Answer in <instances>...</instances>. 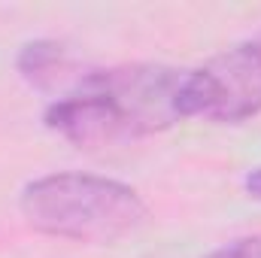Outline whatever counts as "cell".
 <instances>
[{"label":"cell","mask_w":261,"mask_h":258,"mask_svg":"<svg viewBox=\"0 0 261 258\" xmlns=\"http://www.w3.org/2000/svg\"><path fill=\"white\" fill-rule=\"evenodd\" d=\"M179 70L161 64L94 70L46 107L43 122L79 149L125 146L179 122Z\"/></svg>","instance_id":"obj_1"},{"label":"cell","mask_w":261,"mask_h":258,"mask_svg":"<svg viewBox=\"0 0 261 258\" xmlns=\"http://www.w3.org/2000/svg\"><path fill=\"white\" fill-rule=\"evenodd\" d=\"M18 210L34 231L73 243L122 240L149 216L146 200L128 183L79 170L31 179L18 194Z\"/></svg>","instance_id":"obj_2"},{"label":"cell","mask_w":261,"mask_h":258,"mask_svg":"<svg viewBox=\"0 0 261 258\" xmlns=\"http://www.w3.org/2000/svg\"><path fill=\"white\" fill-rule=\"evenodd\" d=\"M179 119L234 125L261 116V34L240 40L200 67L182 73Z\"/></svg>","instance_id":"obj_3"},{"label":"cell","mask_w":261,"mask_h":258,"mask_svg":"<svg viewBox=\"0 0 261 258\" xmlns=\"http://www.w3.org/2000/svg\"><path fill=\"white\" fill-rule=\"evenodd\" d=\"M18 73L34 82V85H46L61 67H64V46L55 43V40H34V43H24L18 58H15Z\"/></svg>","instance_id":"obj_4"},{"label":"cell","mask_w":261,"mask_h":258,"mask_svg":"<svg viewBox=\"0 0 261 258\" xmlns=\"http://www.w3.org/2000/svg\"><path fill=\"white\" fill-rule=\"evenodd\" d=\"M203 258H261V234H249V237H237L231 243H222Z\"/></svg>","instance_id":"obj_5"},{"label":"cell","mask_w":261,"mask_h":258,"mask_svg":"<svg viewBox=\"0 0 261 258\" xmlns=\"http://www.w3.org/2000/svg\"><path fill=\"white\" fill-rule=\"evenodd\" d=\"M243 189H246V194H249L252 200H261V167L249 170V173L243 176Z\"/></svg>","instance_id":"obj_6"}]
</instances>
